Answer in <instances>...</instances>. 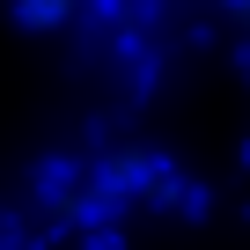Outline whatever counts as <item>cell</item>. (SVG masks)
I'll return each instance as SVG.
<instances>
[{
	"instance_id": "obj_1",
	"label": "cell",
	"mask_w": 250,
	"mask_h": 250,
	"mask_svg": "<svg viewBox=\"0 0 250 250\" xmlns=\"http://www.w3.org/2000/svg\"><path fill=\"white\" fill-rule=\"evenodd\" d=\"M81 15V0H15V22L22 30H66Z\"/></svg>"
},
{
	"instance_id": "obj_2",
	"label": "cell",
	"mask_w": 250,
	"mask_h": 250,
	"mask_svg": "<svg viewBox=\"0 0 250 250\" xmlns=\"http://www.w3.org/2000/svg\"><path fill=\"white\" fill-rule=\"evenodd\" d=\"M221 8H228V22L243 30V44H250V0H221Z\"/></svg>"
}]
</instances>
